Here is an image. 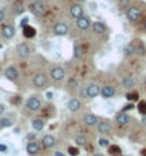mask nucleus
Segmentation results:
<instances>
[{"mask_svg":"<svg viewBox=\"0 0 146 156\" xmlns=\"http://www.w3.org/2000/svg\"><path fill=\"white\" fill-rule=\"evenodd\" d=\"M97 129L101 135H108V133H111V131H112V125H111L109 121L104 119V121H99V122H98Z\"/></svg>","mask_w":146,"mask_h":156,"instance_id":"f8f14e48","label":"nucleus"},{"mask_svg":"<svg viewBox=\"0 0 146 156\" xmlns=\"http://www.w3.org/2000/svg\"><path fill=\"white\" fill-rule=\"evenodd\" d=\"M115 94H116V90H115L114 85H104L101 87V97L104 99H109V98H114Z\"/></svg>","mask_w":146,"mask_h":156,"instance_id":"9d476101","label":"nucleus"},{"mask_svg":"<svg viewBox=\"0 0 146 156\" xmlns=\"http://www.w3.org/2000/svg\"><path fill=\"white\" fill-rule=\"evenodd\" d=\"M75 26H77V29L81 30V31H85V30H88L89 27H91L89 17L82 16V17H80V19H77V20H75Z\"/></svg>","mask_w":146,"mask_h":156,"instance_id":"4468645a","label":"nucleus"},{"mask_svg":"<svg viewBox=\"0 0 146 156\" xmlns=\"http://www.w3.org/2000/svg\"><path fill=\"white\" fill-rule=\"evenodd\" d=\"M54 156H67V155H64L62 152H60V151H57V152L54 153Z\"/></svg>","mask_w":146,"mask_h":156,"instance_id":"a18cd8bd","label":"nucleus"},{"mask_svg":"<svg viewBox=\"0 0 146 156\" xmlns=\"http://www.w3.org/2000/svg\"><path fill=\"white\" fill-rule=\"evenodd\" d=\"M29 23H30V19L29 17H23V19H21V21H20V26H21V29H23V27H24V26H29Z\"/></svg>","mask_w":146,"mask_h":156,"instance_id":"4c0bfd02","label":"nucleus"},{"mask_svg":"<svg viewBox=\"0 0 146 156\" xmlns=\"http://www.w3.org/2000/svg\"><path fill=\"white\" fill-rule=\"evenodd\" d=\"M26 107L29 111H33V112H37L40 111L41 107H43V101L38 95H31L29 99H27V102H26Z\"/></svg>","mask_w":146,"mask_h":156,"instance_id":"f257e3e1","label":"nucleus"},{"mask_svg":"<svg viewBox=\"0 0 146 156\" xmlns=\"http://www.w3.org/2000/svg\"><path fill=\"white\" fill-rule=\"evenodd\" d=\"M31 82L34 88H44L45 84H47V77L43 73H37V74L33 75Z\"/></svg>","mask_w":146,"mask_h":156,"instance_id":"0eeeda50","label":"nucleus"},{"mask_svg":"<svg viewBox=\"0 0 146 156\" xmlns=\"http://www.w3.org/2000/svg\"><path fill=\"white\" fill-rule=\"evenodd\" d=\"M115 122L118 125H121V126H125L128 123L130 122V116L128 115V112H118L116 115H115Z\"/></svg>","mask_w":146,"mask_h":156,"instance_id":"f3484780","label":"nucleus"},{"mask_svg":"<svg viewBox=\"0 0 146 156\" xmlns=\"http://www.w3.org/2000/svg\"><path fill=\"white\" fill-rule=\"evenodd\" d=\"M132 45L135 48V54H139V55H145L146 54V48H145V44L142 43V40H134Z\"/></svg>","mask_w":146,"mask_h":156,"instance_id":"412c9836","label":"nucleus"},{"mask_svg":"<svg viewBox=\"0 0 146 156\" xmlns=\"http://www.w3.org/2000/svg\"><path fill=\"white\" fill-rule=\"evenodd\" d=\"M92 156H105V155H104V153H94Z\"/></svg>","mask_w":146,"mask_h":156,"instance_id":"8fccbe9b","label":"nucleus"},{"mask_svg":"<svg viewBox=\"0 0 146 156\" xmlns=\"http://www.w3.org/2000/svg\"><path fill=\"white\" fill-rule=\"evenodd\" d=\"M82 47L80 44H75L74 45V58L75 60H81L82 58Z\"/></svg>","mask_w":146,"mask_h":156,"instance_id":"c85d7f7f","label":"nucleus"},{"mask_svg":"<svg viewBox=\"0 0 146 156\" xmlns=\"http://www.w3.org/2000/svg\"><path fill=\"white\" fill-rule=\"evenodd\" d=\"M26 152L29 153L30 156H34L40 152V144L37 140H31V142H27L26 145Z\"/></svg>","mask_w":146,"mask_h":156,"instance_id":"a211bd4d","label":"nucleus"},{"mask_svg":"<svg viewBox=\"0 0 146 156\" xmlns=\"http://www.w3.org/2000/svg\"><path fill=\"white\" fill-rule=\"evenodd\" d=\"M33 2H37V3H41L43 0H33Z\"/></svg>","mask_w":146,"mask_h":156,"instance_id":"864d4df0","label":"nucleus"},{"mask_svg":"<svg viewBox=\"0 0 146 156\" xmlns=\"http://www.w3.org/2000/svg\"><path fill=\"white\" fill-rule=\"evenodd\" d=\"M4 19H6V12H4L3 9H0V23H2Z\"/></svg>","mask_w":146,"mask_h":156,"instance_id":"ea45409f","label":"nucleus"},{"mask_svg":"<svg viewBox=\"0 0 146 156\" xmlns=\"http://www.w3.org/2000/svg\"><path fill=\"white\" fill-rule=\"evenodd\" d=\"M130 4H129V0H119V7L121 9H125L126 10V7H129Z\"/></svg>","mask_w":146,"mask_h":156,"instance_id":"e433bc0d","label":"nucleus"},{"mask_svg":"<svg viewBox=\"0 0 146 156\" xmlns=\"http://www.w3.org/2000/svg\"><path fill=\"white\" fill-rule=\"evenodd\" d=\"M44 125L45 123H44V121H43L41 118H34L31 121V128L34 129V132H37V133L44 129Z\"/></svg>","mask_w":146,"mask_h":156,"instance_id":"4be33fe9","label":"nucleus"},{"mask_svg":"<svg viewBox=\"0 0 146 156\" xmlns=\"http://www.w3.org/2000/svg\"><path fill=\"white\" fill-rule=\"evenodd\" d=\"M143 27H145V30H146V19H145V21H143Z\"/></svg>","mask_w":146,"mask_h":156,"instance_id":"603ef678","label":"nucleus"},{"mask_svg":"<svg viewBox=\"0 0 146 156\" xmlns=\"http://www.w3.org/2000/svg\"><path fill=\"white\" fill-rule=\"evenodd\" d=\"M109 144H111L109 139H106V138H104V136H102V138H99V140H98V145H99L101 148H109V146H111Z\"/></svg>","mask_w":146,"mask_h":156,"instance_id":"473e14b6","label":"nucleus"},{"mask_svg":"<svg viewBox=\"0 0 146 156\" xmlns=\"http://www.w3.org/2000/svg\"><path fill=\"white\" fill-rule=\"evenodd\" d=\"M138 112L141 115H146V101H139L138 102Z\"/></svg>","mask_w":146,"mask_h":156,"instance_id":"7c9ffc66","label":"nucleus"},{"mask_svg":"<svg viewBox=\"0 0 146 156\" xmlns=\"http://www.w3.org/2000/svg\"><path fill=\"white\" fill-rule=\"evenodd\" d=\"M0 48H3V44H0Z\"/></svg>","mask_w":146,"mask_h":156,"instance_id":"5fc2aeb1","label":"nucleus"},{"mask_svg":"<svg viewBox=\"0 0 146 156\" xmlns=\"http://www.w3.org/2000/svg\"><path fill=\"white\" fill-rule=\"evenodd\" d=\"M69 14H71V17L73 19H80V17L84 16V6H82L81 3H75L71 6V9H69Z\"/></svg>","mask_w":146,"mask_h":156,"instance_id":"9b49d317","label":"nucleus"},{"mask_svg":"<svg viewBox=\"0 0 146 156\" xmlns=\"http://www.w3.org/2000/svg\"><path fill=\"white\" fill-rule=\"evenodd\" d=\"M121 156H126V155H121Z\"/></svg>","mask_w":146,"mask_h":156,"instance_id":"6e6d98bb","label":"nucleus"},{"mask_svg":"<svg viewBox=\"0 0 146 156\" xmlns=\"http://www.w3.org/2000/svg\"><path fill=\"white\" fill-rule=\"evenodd\" d=\"M135 84H136V81H135V78L130 77V75H126V77H123V80H122V87H123L125 90H132L135 87Z\"/></svg>","mask_w":146,"mask_h":156,"instance_id":"5701e85b","label":"nucleus"},{"mask_svg":"<svg viewBox=\"0 0 146 156\" xmlns=\"http://www.w3.org/2000/svg\"><path fill=\"white\" fill-rule=\"evenodd\" d=\"M82 121H84V123H85L87 126H97L98 122H99V118L95 114H85Z\"/></svg>","mask_w":146,"mask_h":156,"instance_id":"6ab92c4d","label":"nucleus"},{"mask_svg":"<svg viewBox=\"0 0 146 156\" xmlns=\"http://www.w3.org/2000/svg\"><path fill=\"white\" fill-rule=\"evenodd\" d=\"M142 123L146 126V115H143V116H142Z\"/></svg>","mask_w":146,"mask_h":156,"instance_id":"de8ad7c7","label":"nucleus"},{"mask_svg":"<svg viewBox=\"0 0 146 156\" xmlns=\"http://www.w3.org/2000/svg\"><path fill=\"white\" fill-rule=\"evenodd\" d=\"M123 53H125V55H132V54H135V48H134V45H132V43H129V44L125 45Z\"/></svg>","mask_w":146,"mask_h":156,"instance_id":"2f4dec72","label":"nucleus"},{"mask_svg":"<svg viewBox=\"0 0 146 156\" xmlns=\"http://www.w3.org/2000/svg\"><path fill=\"white\" fill-rule=\"evenodd\" d=\"M85 95H87V98H89V99L97 98L98 95H101V87L98 85V84H95V82L88 84L85 88Z\"/></svg>","mask_w":146,"mask_h":156,"instance_id":"39448f33","label":"nucleus"},{"mask_svg":"<svg viewBox=\"0 0 146 156\" xmlns=\"http://www.w3.org/2000/svg\"><path fill=\"white\" fill-rule=\"evenodd\" d=\"M55 145H57V139L53 135H50V133H47V135H44L41 138V146L44 149H51Z\"/></svg>","mask_w":146,"mask_h":156,"instance_id":"1a4fd4ad","label":"nucleus"},{"mask_svg":"<svg viewBox=\"0 0 146 156\" xmlns=\"http://www.w3.org/2000/svg\"><path fill=\"white\" fill-rule=\"evenodd\" d=\"M21 33H23V36H24L26 38H33V37H36V29L34 27H31V26H24L23 27V30H21Z\"/></svg>","mask_w":146,"mask_h":156,"instance_id":"b1692460","label":"nucleus"},{"mask_svg":"<svg viewBox=\"0 0 146 156\" xmlns=\"http://www.w3.org/2000/svg\"><path fill=\"white\" fill-rule=\"evenodd\" d=\"M16 53L20 58L26 60V58H29L30 55H31V48H30V45L27 44V43H20V44H17V47H16Z\"/></svg>","mask_w":146,"mask_h":156,"instance_id":"20e7f679","label":"nucleus"},{"mask_svg":"<svg viewBox=\"0 0 146 156\" xmlns=\"http://www.w3.org/2000/svg\"><path fill=\"white\" fill-rule=\"evenodd\" d=\"M45 97H47L48 99H51V98H53V94H51V92H47V94H45Z\"/></svg>","mask_w":146,"mask_h":156,"instance_id":"49530a36","label":"nucleus"},{"mask_svg":"<svg viewBox=\"0 0 146 156\" xmlns=\"http://www.w3.org/2000/svg\"><path fill=\"white\" fill-rule=\"evenodd\" d=\"M78 2H80V3L82 4V3H84V2H88V0H78Z\"/></svg>","mask_w":146,"mask_h":156,"instance_id":"3c124183","label":"nucleus"},{"mask_svg":"<svg viewBox=\"0 0 146 156\" xmlns=\"http://www.w3.org/2000/svg\"><path fill=\"white\" fill-rule=\"evenodd\" d=\"M6 112V107H4L3 104L0 102V116H3V114Z\"/></svg>","mask_w":146,"mask_h":156,"instance_id":"a19ab883","label":"nucleus"},{"mask_svg":"<svg viewBox=\"0 0 146 156\" xmlns=\"http://www.w3.org/2000/svg\"><path fill=\"white\" fill-rule=\"evenodd\" d=\"M67 88H68V91H71V92H75V91L78 90V82L75 78H69L68 82H67Z\"/></svg>","mask_w":146,"mask_h":156,"instance_id":"a878e982","label":"nucleus"},{"mask_svg":"<svg viewBox=\"0 0 146 156\" xmlns=\"http://www.w3.org/2000/svg\"><path fill=\"white\" fill-rule=\"evenodd\" d=\"M65 107H67V109H68L69 112H78L82 107V102L78 98H71L67 101Z\"/></svg>","mask_w":146,"mask_h":156,"instance_id":"ddd939ff","label":"nucleus"},{"mask_svg":"<svg viewBox=\"0 0 146 156\" xmlns=\"http://www.w3.org/2000/svg\"><path fill=\"white\" fill-rule=\"evenodd\" d=\"M68 155L69 156H78L80 155V149L77 146H69L68 148Z\"/></svg>","mask_w":146,"mask_h":156,"instance_id":"72a5a7b5","label":"nucleus"},{"mask_svg":"<svg viewBox=\"0 0 146 156\" xmlns=\"http://www.w3.org/2000/svg\"><path fill=\"white\" fill-rule=\"evenodd\" d=\"M89 9H91L92 12H95V10H97V3H95V2H92V3H89Z\"/></svg>","mask_w":146,"mask_h":156,"instance_id":"37998d69","label":"nucleus"},{"mask_svg":"<svg viewBox=\"0 0 146 156\" xmlns=\"http://www.w3.org/2000/svg\"><path fill=\"white\" fill-rule=\"evenodd\" d=\"M132 109H135V105H134V102H129L122 108V112H128V111H132Z\"/></svg>","mask_w":146,"mask_h":156,"instance_id":"c9c22d12","label":"nucleus"},{"mask_svg":"<svg viewBox=\"0 0 146 156\" xmlns=\"http://www.w3.org/2000/svg\"><path fill=\"white\" fill-rule=\"evenodd\" d=\"M126 99L129 102H136L139 99V94L136 91H129V92H126Z\"/></svg>","mask_w":146,"mask_h":156,"instance_id":"cd10ccee","label":"nucleus"},{"mask_svg":"<svg viewBox=\"0 0 146 156\" xmlns=\"http://www.w3.org/2000/svg\"><path fill=\"white\" fill-rule=\"evenodd\" d=\"M108 155H111V156H121L122 151H121V148H119L118 145H111L109 148H108Z\"/></svg>","mask_w":146,"mask_h":156,"instance_id":"393cba45","label":"nucleus"},{"mask_svg":"<svg viewBox=\"0 0 146 156\" xmlns=\"http://www.w3.org/2000/svg\"><path fill=\"white\" fill-rule=\"evenodd\" d=\"M7 151V145L6 144H0V152H6Z\"/></svg>","mask_w":146,"mask_h":156,"instance_id":"79ce46f5","label":"nucleus"},{"mask_svg":"<svg viewBox=\"0 0 146 156\" xmlns=\"http://www.w3.org/2000/svg\"><path fill=\"white\" fill-rule=\"evenodd\" d=\"M141 155H142V156H146V149H142V152H141Z\"/></svg>","mask_w":146,"mask_h":156,"instance_id":"09e8293b","label":"nucleus"},{"mask_svg":"<svg viewBox=\"0 0 146 156\" xmlns=\"http://www.w3.org/2000/svg\"><path fill=\"white\" fill-rule=\"evenodd\" d=\"M91 27H92L94 33L98 34V36H104V34L106 33V30H108V27H106L102 21H95V23H92V24H91Z\"/></svg>","mask_w":146,"mask_h":156,"instance_id":"aec40b11","label":"nucleus"},{"mask_svg":"<svg viewBox=\"0 0 146 156\" xmlns=\"http://www.w3.org/2000/svg\"><path fill=\"white\" fill-rule=\"evenodd\" d=\"M23 12H24V7H23L20 3H17L16 4V13L17 14H20V13H23Z\"/></svg>","mask_w":146,"mask_h":156,"instance_id":"58836bf2","label":"nucleus"},{"mask_svg":"<svg viewBox=\"0 0 146 156\" xmlns=\"http://www.w3.org/2000/svg\"><path fill=\"white\" fill-rule=\"evenodd\" d=\"M14 102V104H19L20 102V97H13L12 98V104Z\"/></svg>","mask_w":146,"mask_h":156,"instance_id":"c03bdc74","label":"nucleus"},{"mask_svg":"<svg viewBox=\"0 0 146 156\" xmlns=\"http://www.w3.org/2000/svg\"><path fill=\"white\" fill-rule=\"evenodd\" d=\"M19 70H17L14 66H9L6 70H4V77L7 78L9 81L12 82H16L17 80H19Z\"/></svg>","mask_w":146,"mask_h":156,"instance_id":"6e6552de","label":"nucleus"},{"mask_svg":"<svg viewBox=\"0 0 146 156\" xmlns=\"http://www.w3.org/2000/svg\"><path fill=\"white\" fill-rule=\"evenodd\" d=\"M50 77H51V80H54V81H62L65 78V70L62 68L61 66H55L51 68V71H50Z\"/></svg>","mask_w":146,"mask_h":156,"instance_id":"423d86ee","label":"nucleus"},{"mask_svg":"<svg viewBox=\"0 0 146 156\" xmlns=\"http://www.w3.org/2000/svg\"><path fill=\"white\" fill-rule=\"evenodd\" d=\"M29 10L34 14L36 17H43L47 13V6H45L43 2L41 3H37V2H33L29 6Z\"/></svg>","mask_w":146,"mask_h":156,"instance_id":"7ed1b4c3","label":"nucleus"},{"mask_svg":"<svg viewBox=\"0 0 146 156\" xmlns=\"http://www.w3.org/2000/svg\"><path fill=\"white\" fill-rule=\"evenodd\" d=\"M2 36L4 38H13L14 37V34H16V29H14V26L12 24H2Z\"/></svg>","mask_w":146,"mask_h":156,"instance_id":"2eb2a0df","label":"nucleus"},{"mask_svg":"<svg viewBox=\"0 0 146 156\" xmlns=\"http://www.w3.org/2000/svg\"><path fill=\"white\" fill-rule=\"evenodd\" d=\"M75 144L78 145V146H85L87 144H88V139H87V136L85 135H81V133H80V135H77L75 136Z\"/></svg>","mask_w":146,"mask_h":156,"instance_id":"bb28decb","label":"nucleus"},{"mask_svg":"<svg viewBox=\"0 0 146 156\" xmlns=\"http://www.w3.org/2000/svg\"><path fill=\"white\" fill-rule=\"evenodd\" d=\"M36 138H37V132H31V133H29V135L24 136V139L29 140V142H31V140H36Z\"/></svg>","mask_w":146,"mask_h":156,"instance_id":"f704fd0d","label":"nucleus"},{"mask_svg":"<svg viewBox=\"0 0 146 156\" xmlns=\"http://www.w3.org/2000/svg\"><path fill=\"white\" fill-rule=\"evenodd\" d=\"M54 34L58 36V37H62V36H67L69 31V27L65 23H57V24L54 26Z\"/></svg>","mask_w":146,"mask_h":156,"instance_id":"dca6fc26","label":"nucleus"},{"mask_svg":"<svg viewBox=\"0 0 146 156\" xmlns=\"http://www.w3.org/2000/svg\"><path fill=\"white\" fill-rule=\"evenodd\" d=\"M125 12H126V17H128V20L132 21V23L138 21L139 19L142 17V10H141V7H138V6H129Z\"/></svg>","mask_w":146,"mask_h":156,"instance_id":"f03ea898","label":"nucleus"},{"mask_svg":"<svg viewBox=\"0 0 146 156\" xmlns=\"http://www.w3.org/2000/svg\"><path fill=\"white\" fill-rule=\"evenodd\" d=\"M12 125H13V121L10 118H4V116L0 118V128H10Z\"/></svg>","mask_w":146,"mask_h":156,"instance_id":"c756f323","label":"nucleus"}]
</instances>
